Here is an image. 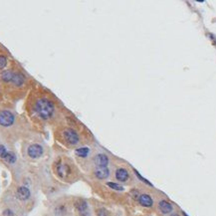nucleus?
Listing matches in <instances>:
<instances>
[{
	"label": "nucleus",
	"instance_id": "nucleus-7",
	"mask_svg": "<svg viewBox=\"0 0 216 216\" xmlns=\"http://www.w3.org/2000/svg\"><path fill=\"white\" fill-rule=\"evenodd\" d=\"M75 208H76L77 211L80 213V215L82 216H88V202L84 200V199H78V200L75 202Z\"/></svg>",
	"mask_w": 216,
	"mask_h": 216
},
{
	"label": "nucleus",
	"instance_id": "nucleus-3",
	"mask_svg": "<svg viewBox=\"0 0 216 216\" xmlns=\"http://www.w3.org/2000/svg\"><path fill=\"white\" fill-rule=\"evenodd\" d=\"M62 137L66 143L70 145H77L80 143V137L78 133L73 128H65L62 131Z\"/></svg>",
	"mask_w": 216,
	"mask_h": 216
},
{
	"label": "nucleus",
	"instance_id": "nucleus-13",
	"mask_svg": "<svg viewBox=\"0 0 216 216\" xmlns=\"http://www.w3.org/2000/svg\"><path fill=\"white\" fill-rule=\"evenodd\" d=\"M14 76H15V73L12 71H4L1 73V79L5 83H12Z\"/></svg>",
	"mask_w": 216,
	"mask_h": 216
},
{
	"label": "nucleus",
	"instance_id": "nucleus-18",
	"mask_svg": "<svg viewBox=\"0 0 216 216\" xmlns=\"http://www.w3.org/2000/svg\"><path fill=\"white\" fill-rule=\"evenodd\" d=\"M8 153H9V152L6 149V148H5L4 145L0 144V158H1L2 159H5L7 158Z\"/></svg>",
	"mask_w": 216,
	"mask_h": 216
},
{
	"label": "nucleus",
	"instance_id": "nucleus-21",
	"mask_svg": "<svg viewBox=\"0 0 216 216\" xmlns=\"http://www.w3.org/2000/svg\"><path fill=\"white\" fill-rule=\"evenodd\" d=\"M3 216H13V213L11 210H5V211L3 212Z\"/></svg>",
	"mask_w": 216,
	"mask_h": 216
},
{
	"label": "nucleus",
	"instance_id": "nucleus-8",
	"mask_svg": "<svg viewBox=\"0 0 216 216\" xmlns=\"http://www.w3.org/2000/svg\"><path fill=\"white\" fill-rule=\"evenodd\" d=\"M16 196L22 201L28 200L31 197V191L27 186H19L16 190Z\"/></svg>",
	"mask_w": 216,
	"mask_h": 216
},
{
	"label": "nucleus",
	"instance_id": "nucleus-15",
	"mask_svg": "<svg viewBox=\"0 0 216 216\" xmlns=\"http://www.w3.org/2000/svg\"><path fill=\"white\" fill-rule=\"evenodd\" d=\"M75 153H76V155L79 156V158H86L90 154V148H86V147L79 148H77L76 150H75Z\"/></svg>",
	"mask_w": 216,
	"mask_h": 216
},
{
	"label": "nucleus",
	"instance_id": "nucleus-5",
	"mask_svg": "<svg viewBox=\"0 0 216 216\" xmlns=\"http://www.w3.org/2000/svg\"><path fill=\"white\" fill-rule=\"evenodd\" d=\"M43 153H44V150H43L42 145L38 143L31 144L30 147L27 148V154H28V156L31 158H39L42 156Z\"/></svg>",
	"mask_w": 216,
	"mask_h": 216
},
{
	"label": "nucleus",
	"instance_id": "nucleus-9",
	"mask_svg": "<svg viewBox=\"0 0 216 216\" xmlns=\"http://www.w3.org/2000/svg\"><path fill=\"white\" fill-rule=\"evenodd\" d=\"M115 177H116V179L120 182H126L128 180L129 173H128V169H126L125 167H118L115 172Z\"/></svg>",
	"mask_w": 216,
	"mask_h": 216
},
{
	"label": "nucleus",
	"instance_id": "nucleus-20",
	"mask_svg": "<svg viewBox=\"0 0 216 216\" xmlns=\"http://www.w3.org/2000/svg\"><path fill=\"white\" fill-rule=\"evenodd\" d=\"M98 216H107V211L105 209H99L98 210Z\"/></svg>",
	"mask_w": 216,
	"mask_h": 216
},
{
	"label": "nucleus",
	"instance_id": "nucleus-1",
	"mask_svg": "<svg viewBox=\"0 0 216 216\" xmlns=\"http://www.w3.org/2000/svg\"><path fill=\"white\" fill-rule=\"evenodd\" d=\"M34 111L37 116L40 117L42 120H49L55 114L56 107L53 101L43 97L35 102Z\"/></svg>",
	"mask_w": 216,
	"mask_h": 216
},
{
	"label": "nucleus",
	"instance_id": "nucleus-22",
	"mask_svg": "<svg viewBox=\"0 0 216 216\" xmlns=\"http://www.w3.org/2000/svg\"><path fill=\"white\" fill-rule=\"evenodd\" d=\"M183 216H187V214H186V213H184V212H183Z\"/></svg>",
	"mask_w": 216,
	"mask_h": 216
},
{
	"label": "nucleus",
	"instance_id": "nucleus-17",
	"mask_svg": "<svg viewBox=\"0 0 216 216\" xmlns=\"http://www.w3.org/2000/svg\"><path fill=\"white\" fill-rule=\"evenodd\" d=\"M16 159H17V158H16V155H15L13 153L9 152V153H8V155H7V158H5L4 160L6 161V163H14L15 161H16Z\"/></svg>",
	"mask_w": 216,
	"mask_h": 216
},
{
	"label": "nucleus",
	"instance_id": "nucleus-4",
	"mask_svg": "<svg viewBox=\"0 0 216 216\" xmlns=\"http://www.w3.org/2000/svg\"><path fill=\"white\" fill-rule=\"evenodd\" d=\"M15 123V116L9 111L0 112V126L11 127Z\"/></svg>",
	"mask_w": 216,
	"mask_h": 216
},
{
	"label": "nucleus",
	"instance_id": "nucleus-12",
	"mask_svg": "<svg viewBox=\"0 0 216 216\" xmlns=\"http://www.w3.org/2000/svg\"><path fill=\"white\" fill-rule=\"evenodd\" d=\"M94 174L98 179H107L110 176V169L108 167H96Z\"/></svg>",
	"mask_w": 216,
	"mask_h": 216
},
{
	"label": "nucleus",
	"instance_id": "nucleus-19",
	"mask_svg": "<svg viewBox=\"0 0 216 216\" xmlns=\"http://www.w3.org/2000/svg\"><path fill=\"white\" fill-rule=\"evenodd\" d=\"M6 65H7V58L3 55H0V69L5 68Z\"/></svg>",
	"mask_w": 216,
	"mask_h": 216
},
{
	"label": "nucleus",
	"instance_id": "nucleus-2",
	"mask_svg": "<svg viewBox=\"0 0 216 216\" xmlns=\"http://www.w3.org/2000/svg\"><path fill=\"white\" fill-rule=\"evenodd\" d=\"M55 172L61 179H68L73 174L72 166L66 160H59L55 165Z\"/></svg>",
	"mask_w": 216,
	"mask_h": 216
},
{
	"label": "nucleus",
	"instance_id": "nucleus-11",
	"mask_svg": "<svg viewBox=\"0 0 216 216\" xmlns=\"http://www.w3.org/2000/svg\"><path fill=\"white\" fill-rule=\"evenodd\" d=\"M138 203L142 205L143 207H152L153 205V199L152 198V196L149 195V194H140L138 196Z\"/></svg>",
	"mask_w": 216,
	"mask_h": 216
},
{
	"label": "nucleus",
	"instance_id": "nucleus-6",
	"mask_svg": "<svg viewBox=\"0 0 216 216\" xmlns=\"http://www.w3.org/2000/svg\"><path fill=\"white\" fill-rule=\"evenodd\" d=\"M94 164L96 167H108L110 163L109 156L105 153H98L97 155L94 156Z\"/></svg>",
	"mask_w": 216,
	"mask_h": 216
},
{
	"label": "nucleus",
	"instance_id": "nucleus-14",
	"mask_svg": "<svg viewBox=\"0 0 216 216\" xmlns=\"http://www.w3.org/2000/svg\"><path fill=\"white\" fill-rule=\"evenodd\" d=\"M25 83V78L22 74H19V73H15V76L14 79L12 81V84L14 86H17V87H21L22 85H24Z\"/></svg>",
	"mask_w": 216,
	"mask_h": 216
},
{
	"label": "nucleus",
	"instance_id": "nucleus-10",
	"mask_svg": "<svg viewBox=\"0 0 216 216\" xmlns=\"http://www.w3.org/2000/svg\"><path fill=\"white\" fill-rule=\"evenodd\" d=\"M158 209L163 214H170L173 211V205L167 200H160L158 202Z\"/></svg>",
	"mask_w": 216,
	"mask_h": 216
},
{
	"label": "nucleus",
	"instance_id": "nucleus-16",
	"mask_svg": "<svg viewBox=\"0 0 216 216\" xmlns=\"http://www.w3.org/2000/svg\"><path fill=\"white\" fill-rule=\"evenodd\" d=\"M107 185L110 188H112L113 190H117V191L123 190V187L121 184H118V183H116V182H107Z\"/></svg>",
	"mask_w": 216,
	"mask_h": 216
}]
</instances>
